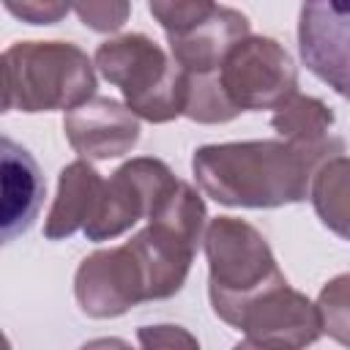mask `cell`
<instances>
[{
  "label": "cell",
  "instance_id": "8992f818",
  "mask_svg": "<svg viewBox=\"0 0 350 350\" xmlns=\"http://www.w3.org/2000/svg\"><path fill=\"white\" fill-rule=\"evenodd\" d=\"M178 178L172 170L153 156H137L120 164L109 180H104L96 211L85 224L88 241H109L148 219L159 200L172 189Z\"/></svg>",
  "mask_w": 350,
  "mask_h": 350
},
{
  "label": "cell",
  "instance_id": "5bb4252c",
  "mask_svg": "<svg viewBox=\"0 0 350 350\" xmlns=\"http://www.w3.org/2000/svg\"><path fill=\"white\" fill-rule=\"evenodd\" d=\"M101 186H104V178L90 161L77 159L66 164L57 178L55 202L44 221V235L49 241H60L74 235L77 230H85V224L96 211Z\"/></svg>",
  "mask_w": 350,
  "mask_h": 350
},
{
  "label": "cell",
  "instance_id": "9c48e42d",
  "mask_svg": "<svg viewBox=\"0 0 350 350\" xmlns=\"http://www.w3.org/2000/svg\"><path fill=\"white\" fill-rule=\"evenodd\" d=\"M246 36L249 19L238 8L208 3L194 22L167 33L170 57L183 74H216L224 55Z\"/></svg>",
  "mask_w": 350,
  "mask_h": 350
},
{
  "label": "cell",
  "instance_id": "ffe728a7",
  "mask_svg": "<svg viewBox=\"0 0 350 350\" xmlns=\"http://www.w3.org/2000/svg\"><path fill=\"white\" fill-rule=\"evenodd\" d=\"M137 339H139V350H202L189 328L172 323L142 325L137 328Z\"/></svg>",
  "mask_w": 350,
  "mask_h": 350
},
{
  "label": "cell",
  "instance_id": "e0dca14e",
  "mask_svg": "<svg viewBox=\"0 0 350 350\" xmlns=\"http://www.w3.org/2000/svg\"><path fill=\"white\" fill-rule=\"evenodd\" d=\"M186 93H183V115L194 123H227L238 112L230 107L219 88L216 74H183Z\"/></svg>",
  "mask_w": 350,
  "mask_h": 350
},
{
  "label": "cell",
  "instance_id": "8fae6325",
  "mask_svg": "<svg viewBox=\"0 0 350 350\" xmlns=\"http://www.w3.org/2000/svg\"><path fill=\"white\" fill-rule=\"evenodd\" d=\"M46 197V180L27 148L0 134V246L25 235Z\"/></svg>",
  "mask_w": 350,
  "mask_h": 350
},
{
  "label": "cell",
  "instance_id": "d4e9b609",
  "mask_svg": "<svg viewBox=\"0 0 350 350\" xmlns=\"http://www.w3.org/2000/svg\"><path fill=\"white\" fill-rule=\"evenodd\" d=\"M0 350H11V342H8V336L3 334V328H0Z\"/></svg>",
  "mask_w": 350,
  "mask_h": 350
},
{
  "label": "cell",
  "instance_id": "ba28073f",
  "mask_svg": "<svg viewBox=\"0 0 350 350\" xmlns=\"http://www.w3.org/2000/svg\"><path fill=\"white\" fill-rule=\"evenodd\" d=\"M74 295L85 314L107 320L120 317L137 304L148 301V284L134 252L109 246L88 254L74 276Z\"/></svg>",
  "mask_w": 350,
  "mask_h": 350
},
{
  "label": "cell",
  "instance_id": "cb8c5ba5",
  "mask_svg": "<svg viewBox=\"0 0 350 350\" xmlns=\"http://www.w3.org/2000/svg\"><path fill=\"white\" fill-rule=\"evenodd\" d=\"M232 350H279V347H271V345H260V342H252V339H243L238 342Z\"/></svg>",
  "mask_w": 350,
  "mask_h": 350
},
{
  "label": "cell",
  "instance_id": "3957f363",
  "mask_svg": "<svg viewBox=\"0 0 350 350\" xmlns=\"http://www.w3.org/2000/svg\"><path fill=\"white\" fill-rule=\"evenodd\" d=\"M93 68L123 93V104L134 118L170 123L183 115V71L153 38L142 33L107 38L93 55Z\"/></svg>",
  "mask_w": 350,
  "mask_h": 350
},
{
  "label": "cell",
  "instance_id": "d6986e66",
  "mask_svg": "<svg viewBox=\"0 0 350 350\" xmlns=\"http://www.w3.org/2000/svg\"><path fill=\"white\" fill-rule=\"evenodd\" d=\"M71 11L79 16V22L90 30L98 33H115L123 27V22L131 14L129 3H115V0H88V3H77L71 5Z\"/></svg>",
  "mask_w": 350,
  "mask_h": 350
},
{
  "label": "cell",
  "instance_id": "603a6c76",
  "mask_svg": "<svg viewBox=\"0 0 350 350\" xmlns=\"http://www.w3.org/2000/svg\"><path fill=\"white\" fill-rule=\"evenodd\" d=\"M11 109V93H8V82H5V66H3V55H0V115Z\"/></svg>",
  "mask_w": 350,
  "mask_h": 350
},
{
  "label": "cell",
  "instance_id": "52a82bcc",
  "mask_svg": "<svg viewBox=\"0 0 350 350\" xmlns=\"http://www.w3.org/2000/svg\"><path fill=\"white\" fill-rule=\"evenodd\" d=\"M221 320L246 334V339L279 350H306L320 339L314 304L293 290L287 279L262 287L260 293L230 306Z\"/></svg>",
  "mask_w": 350,
  "mask_h": 350
},
{
  "label": "cell",
  "instance_id": "6da1fadb",
  "mask_svg": "<svg viewBox=\"0 0 350 350\" xmlns=\"http://www.w3.org/2000/svg\"><path fill=\"white\" fill-rule=\"evenodd\" d=\"M345 153V139L331 148H295L284 139H249L202 145L194 150L197 186L230 208H282L309 197L320 164Z\"/></svg>",
  "mask_w": 350,
  "mask_h": 350
},
{
  "label": "cell",
  "instance_id": "7402d4cb",
  "mask_svg": "<svg viewBox=\"0 0 350 350\" xmlns=\"http://www.w3.org/2000/svg\"><path fill=\"white\" fill-rule=\"evenodd\" d=\"M79 350H134L126 339H118V336H101V339H90L85 342Z\"/></svg>",
  "mask_w": 350,
  "mask_h": 350
},
{
  "label": "cell",
  "instance_id": "5b68a950",
  "mask_svg": "<svg viewBox=\"0 0 350 350\" xmlns=\"http://www.w3.org/2000/svg\"><path fill=\"white\" fill-rule=\"evenodd\" d=\"M219 88L230 107L241 112L279 109L298 93V68L290 52L268 36L241 38L221 60Z\"/></svg>",
  "mask_w": 350,
  "mask_h": 350
},
{
  "label": "cell",
  "instance_id": "7c38bea8",
  "mask_svg": "<svg viewBox=\"0 0 350 350\" xmlns=\"http://www.w3.org/2000/svg\"><path fill=\"white\" fill-rule=\"evenodd\" d=\"M347 19L345 5L304 3L298 22V49L306 68L339 96L347 93Z\"/></svg>",
  "mask_w": 350,
  "mask_h": 350
},
{
  "label": "cell",
  "instance_id": "30bf717a",
  "mask_svg": "<svg viewBox=\"0 0 350 350\" xmlns=\"http://www.w3.org/2000/svg\"><path fill=\"white\" fill-rule=\"evenodd\" d=\"M63 131L82 161H107L129 153L137 145L139 118H134L118 98L93 96L82 107L66 112Z\"/></svg>",
  "mask_w": 350,
  "mask_h": 350
},
{
  "label": "cell",
  "instance_id": "44dd1931",
  "mask_svg": "<svg viewBox=\"0 0 350 350\" xmlns=\"http://www.w3.org/2000/svg\"><path fill=\"white\" fill-rule=\"evenodd\" d=\"M5 11H11L14 16L30 25H55L71 11V5L57 0H22V3H5Z\"/></svg>",
  "mask_w": 350,
  "mask_h": 350
},
{
  "label": "cell",
  "instance_id": "ac0fdd59",
  "mask_svg": "<svg viewBox=\"0 0 350 350\" xmlns=\"http://www.w3.org/2000/svg\"><path fill=\"white\" fill-rule=\"evenodd\" d=\"M347 284H350V276L347 273H339L336 279H331L317 304H314V312H317V320H320V334H328L334 336L339 345H347V331H350V314H347Z\"/></svg>",
  "mask_w": 350,
  "mask_h": 350
},
{
  "label": "cell",
  "instance_id": "2e32d148",
  "mask_svg": "<svg viewBox=\"0 0 350 350\" xmlns=\"http://www.w3.org/2000/svg\"><path fill=\"white\" fill-rule=\"evenodd\" d=\"M347 156H334L317 167L309 183V197L317 216L339 238H347Z\"/></svg>",
  "mask_w": 350,
  "mask_h": 350
},
{
  "label": "cell",
  "instance_id": "9a60e30c",
  "mask_svg": "<svg viewBox=\"0 0 350 350\" xmlns=\"http://www.w3.org/2000/svg\"><path fill=\"white\" fill-rule=\"evenodd\" d=\"M334 112L314 96L295 93L287 98L271 118V126L276 129L279 139L295 145V148H331L342 142L331 134L334 129Z\"/></svg>",
  "mask_w": 350,
  "mask_h": 350
},
{
  "label": "cell",
  "instance_id": "4fadbf2b",
  "mask_svg": "<svg viewBox=\"0 0 350 350\" xmlns=\"http://www.w3.org/2000/svg\"><path fill=\"white\" fill-rule=\"evenodd\" d=\"M126 246L139 260V268L148 284V301L172 298L183 287L197 252V243H191L189 238L156 221H148V227L131 235Z\"/></svg>",
  "mask_w": 350,
  "mask_h": 350
},
{
  "label": "cell",
  "instance_id": "277c9868",
  "mask_svg": "<svg viewBox=\"0 0 350 350\" xmlns=\"http://www.w3.org/2000/svg\"><path fill=\"white\" fill-rule=\"evenodd\" d=\"M208 257V295L216 317L243 298L284 279L257 227L235 216H216L202 235Z\"/></svg>",
  "mask_w": 350,
  "mask_h": 350
},
{
  "label": "cell",
  "instance_id": "7a4b0ae2",
  "mask_svg": "<svg viewBox=\"0 0 350 350\" xmlns=\"http://www.w3.org/2000/svg\"><path fill=\"white\" fill-rule=\"evenodd\" d=\"M3 66L19 112H71L96 96L93 60L68 41H16L3 52Z\"/></svg>",
  "mask_w": 350,
  "mask_h": 350
}]
</instances>
